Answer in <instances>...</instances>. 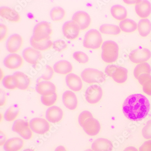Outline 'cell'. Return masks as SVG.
<instances>
[{"instance_id":"cell-45","label":"cell","mask_w":151,"mask_h":151,"mask_svg":"<svg viewBox=\"0 0 151 151\" xmlns=\"http://www.w3.org/2000/svg\"><path fill=\"white\" fill-rule=\"evenodd\" d=\"M6 139H7V138H6V135L4 133H2L1 131V145L5 144V142L7 141Z\"/></svg>"},{"instance_id":"cell-34","label":"cell","mask_w":151,"mask_h":151,"mask_svg":"<svg viewBox=\"0 0 151 151\" xmlns=\"http://www.w3.org/2000/svg\"><path fill=\"white\" fill-rule=\"evenodd\" d=\"M101 33L110 35H118L121 32L119 26L114 24H104L101 25L99 28Z\"/></svg>"},{"instance_id":"cell-42","label":"cell","mask_w":151,"mask_h":151,"mask_svg":"<svg viewBox=\"0 0 151 151\" xmlns=\"http://www.w3.org/2000/svg\"><path fill=\"white\" fill-rule=\"evenodd\" d=\"M0 39L1 41L5 40L7 38L8 34V29L6 25L1 24L0 25Z\"/></svg>"},{"instance_id":"cell-32","label":"cell","mask_w":151,"mask_h":151,"mask_svg":"<svg viewBox=\"0 0 151 151\" xmlns=\"http://www.w3.org/2000/svg\"><path fill=\"white\" fill-rule=\"evenodd\" d=\"M151 68L147 63H140L136 65L134 70V76L135 78L138 79V78L144 74L151 75Z\"/></svg>"},{"instance_id":"cell-23","label":"cell","mask_w":151,"mask_h":151,"mask_svg":"<svg viewBox=\"0 0 151 151\" xmlns=\"http://www.w3.org/2000/svg\"><path fill=\"white\" fill-rule=\"evenodd\" d=\"M137 15L142 18H145L151 13V4L148 1H140L135 6Z\"/></svg>"},{"instance_id":"cell-44","label":"cell","mask_w":151,"mask_h":151,"mask_svg":"<svg viewBox=\"0 0 151 151\" xmlns=\"http://www.w3.org/2000/svg\"><path fill=\"white\" fill-rule=\"evenodd\" d=\"M1 106H3L6 102V95L3 90H1Z\"/></svg>"},{"instance_id":"cell-8","label":"cell","mask_w":151,"mask_h":151,"mask_svg":"<svg viewBox=\"0 0 151 151\" xmlns=\"http://www.w3.org/2000/svg\"><path fill=\"white\" fill-rule=\"evenodd\" d=\"M87 134L91 136L96 135L99 134L101 129L99 122L93 117L92 114L80 124Z\"/></svg>"},{"instance_id":"cell-17","label":"cell","mask_w":151,"mask_h":151,"mask_svg":"<svg viewBox=\"0 0 151 151\" xmlns=\"http://www.w3.org/2000/svg\"><path fill=\"white\" fill-rule=\"evenodd\" d=\"M36 90L41 96H49L56 93V88L52 82L44 81L36 85Z\"/></svg>"},{"instance_id":"cell-27","label":"cell","mask_w":151,"mask_h":151,"mask_svg":"<svg viewBox=\"0 0 151 151\" xmlns=\"http://www.w3.org/2000/svg\"><path fill=\"white\" fill-rule=\"evenodd\" d=\"M53 42L50 38L41 41H36L31 36L30 39V44L31 46L40 51H46L52 46Z\"/></svg>"},{"instance_id":"cell-41","label":"cell","mask_w":151,"mask_h":151,"mask_svg":"<svg viewBox=\"0 0 151 151\" xmlns=\"http://www.w3.org/2000/svg\"><path fill=\"white\" fill-rule=\"evenodd\" d=\"M54 69L52 67L50 66H46V70L44 73L41 76V78L45 81L50 80L52 79V78L53 77Z\"/></svg>"},{"instance_id":"cell-5","label":"cell","mask_w":151,"mask_h":151,"mask_svg":"<svg viewBox=\"0 0 151 151\" xmlns=\"http://www.w3.org/2000/svg\"><path fill=\"white\" fill-rule=\"evenodd\" d=\"M105 73L118 83H123L128 78V70L125 68L110 65L107 66L105 70Z\"/></svg>"},{"instance_id":"cell-35","label":"cell","mask_w":151,"mask_h":151,"mask_svg":"<svg viewBox=\"0 0 151 151\" xmlns=\"http://www.w3.org/2000/svg\"><path fill=\"white\" fill-rule=\"evenodd\" d=\"M50 16L54 22H59L65 17V12L61 7H54L50 11Z\"/></svg>"},{"instance_id":"cell-49","label":"cell","mask_w":151,"mask_h":151,"mask_svg":"<svg viewBox=\"0 0 151 151\" xmlns=\"http://www.w3.org/2000/svg\"><path fill=\"white\" fill-rule=\"evenodd\" d=\"M84 151H94V150H92V149H87V150H85Z\"/></svg>"},{"instance_id":"cell-22","label":"cell","mask_w":151,"mask_h":151,"mask_svg":"<svg viewBox=\"0 0 151 151\" xmlns=\"http://www.w3.org/2000/svg\"><path fill=\"white\" fill-rule=\"evenodd\" d=\"M0 15L3 18L12 22H19L20 20L18 13L8 7H1Z\"/></svg>"},{"instance_id":"cell-6","label":"cell","mask_w":151,"mask_h":151,"mask_svg":"<svg viewBox=\"0 0 151 151\" xmlns=\"http://www.w3.org/2000/svg\"><path fill=\"white\" fill-rule=\"evenodd\" d=\"M52 33V26L49 23L42 22L34 27L32 37L36 41H41L50 38Z\"/></svg>"},{"instance_id":"cell-15","label":"cell","mask_w":151,"mask_h":151,"mask_svg":"<svg viewBox=\"0 0 151 151\" xmlns=\"http://www.w3.org/2000/svg\"><path fill=\"white\" fill-rule=\"evenodd\" d=\"M4 65L8 69H18L23 63V58L16 53H11L7 56L3 61Z\"/></svg>"},{"instance_id":"cell-30","label":"cell","mask_w":151,"mask_h":151,"mask_svg":"<svg viewBox=\"0 0 151 151\" xmlns=\"http://www.w3.org/2000/svg\"><path fill=\"white\" fill-rule=\"evenodd\" d=\"M119 28L123 32L126 33H132L137 29L138 26L136 22L134 20L126 19L120 22L119 23Z\"/></svg>"},{"instance_id":"cell-38","label":"cell","mask_w":151,"mask_h":151,"mask_svg":"<svg viewBox=\"0 0 151 151\" xmlns=\"http://www.w3.org/2000/svg\"><path fill=\"white\" fill-rule=\"evenodd\" d=\"M73 58L78 62L82 64L87 63L89 61L88 56L83 52H76L73 53Z\"/></svg>"},{"instance_id":"cell-11","label":"cell","mask_w":151,"mask_h":151,"mask_svg":"<svg viewBox=\"0 0 151 151\" xmlns=\"http://www.w3.org/2000/svg\"><path fill=\"white\" fill-rule=\"evenodd\" d=\"M151 57V52L146 48H138L132 51L129 55L130 61L134 63H142Z\"/></svg>"},{"instance_id":"cell-28","label":"cell","mask_w":151,"mask_h":151,"mask_svg":"<svg viewBox=\"0 0 151 151\" xmlns=\"http://www.w3.org/2000/svg\"><path fill=\"white\" fill-rule=\"evenodd\" d=\"M111 13L113 17L118 20H123L127 17V10L121 5H116L113 6L111 8Z\"/></svg>"},{"instance_id":"cell-18","label":"cell","mask_w":151,"mask_h":151,"mask_svg":"<svg viewBox=\"0 0 151 151\" xmlns=\"http://www.w3.org/2000/svg\"><path fill=\"white\" fill-rule=\"evenodd\" d=\"M63 111L59 107L52 106L48 108L46 113V118L49 122L57 123L60 122L63 117Z\"/></svg>"},{"instance_id":"cell-21","label":"cell","mask_w":151,"mask_h":151,"mask_svg":"<svg viewBox=\"0 0 151 151\" xmlns=\"http://www.w3.org/2000/svg\"><path fill=\"white\" fill-rule=\"evenodd\" d=\"M91 148L94 151H112L113 148L110 141L105 138H99L92 143Z\"/></svg>"},{"instance_id":"cell-39","label":"cell","mask_w":151,"mask_h":151,"mask_svg":"<svg viewBox=\"0 0 151 151\" xmlns=\"http://www.w3.org/2000/svg\"><path fill=\"white\" fill-rule=\"evenodd\" d=\"M52 47L53 49L56 51L60 52L67 48V44L64 40H59L53 42Z\"/></svg>"},{"instance_id":"cell-7","label":"cell","mask_w":151,"mask_h":151,"mask_svg":"<svg viewBox=\"0 0 151 151\" xmlns=\"http://www.w3.org/2000/svg\"><path fill=\"white\" fill-rule=\"evenodd\" d=\"M12 130L17 133L24 139L29 140L32 138V130L30 128L29 123L23 119H17L14 121Z\"/></svg>"},{"instance_id":"cell-46","label":"cell","mask_w":151,"mask_h":151,"mask_svg":"<svg viewBox=\"0 0 151 151\" xmlns=\"http://www.w3.org/2000/svg\"><path fill=\"white\" fill-rule=\"evenodd\" d=\"M123 151H138V149L134 147H126Z\"/></svg>"},{"instance_id":"cell-36","label":"cell","mask_w":151,"mask_h":151,"mask_svg":"<svg viewBox=\"0 0 151 151\" xmlns=\"http://www.w3.org/2000/svg\"><path fill=\"white\" fill-rule=\"evenodd\" d=\"M4 87L8 90H15L18 87V82L14 75H7L4 77L2 80Z\"/></svg>"},{"instance_id":"cell-50","label":"cell","mask_w":151,"mask_h":151,"mask_svg":"<svg viewBox=\"0 0 151 151\" xmlns=\"http://www.w3.org/2000/svg\"><path fill=\"white\" fill-rule=\"evenodd\" d=\"M66 151V150H65V151Z\"/></svg>"},{"instance_id":"cell-47","label":"cell","mask_w":151,"mask_h":151,"mask_svg":"<svg viewBox=\"0 0 151 151\" xmlns=\"http://www.w3.org/2000/svg\"><path fill=\"white\" fill-rule=\"evenodd\" d=\"M65 150H66V149L64 147L62 146H60L56 147L54 151H64Z\"/></svg>"},{"instance_id":"cell-48","label":"cell","mask_w":151,"mask_h":151,"mask_svg":"<svg viewBox=\"0 0 151 151\" xmlns=\"http://www.w3.org/2000/svg\"><path fill=\"white\" fill-rule=\"evenodd\" d=\"M23 151H35V150H33L32 149H30V148H28V149H25Z\"/></svg>"},{"instance_id":"cell-1","label":"cell","mask_w":151,"mask_h":151,"mask_svg":"<svg viewBox=\"0 0 151 151\" xmlns=\"http://www.w3.org/2000/svg\"><path fill=\"white\" fill-rule=\"evenodd\" d=\"M149 100L141 94L130 95L125 99L123 105V111L128 119L139 121L144 119L150 111Z\"/></svg>"},{"instance_id":"cell-10","label":"cell","mask_w":151,"mask_h":151,"mask_svg":"<svg viewBox=\"0 0 151 151\" xmlns=\"http://www.w3.org/2000/svg\"><path fill=\"white\" fill-rule=\"evenodd\" d=\"M29 126L31 130L36 134H44L49 131L50 125L45 119L35 118L29 122Z\"/></svg>"},{"instance_id":"cell-29","label":"cell","mask_w":151,"mask_h":151,"mask_svg":"<svg viewBox=\"0 0 151 151\" xmlns=\"http://www.w3.org/2000/svg\"><path fill=\"white\" fill-rule=\"evenodd\" d=\"M139 34L142 37H146L151 31V23L147 19L140 20L138 24Z\"/></svg>"},{"instance_id":"cell-13","label":"cell","mask_w":151,"mask_h":151,"mask_svg":"<svg viewBox=\"0 0 151 151\" xmlns=\"http://www.w3.org/2000/svg\"><path fill=\"white\" fill-rule=\"evenodd\" d=\"M23 44V39L22 37L18 34H13L7 40L6 48L10 53H17L21 49Z\"/></svg>"},{"instance_id":"cell-9","label":"cell","mask_w":151,"mask_h":151,"mask_svg":"<svg viewBox=\"0 0 151 151\" xmlns=\"http://www.w3.org/2000/svg\"><path fill=\"white\" fill-rule=\"evenodd\" d=\"M103 94V90L99 86L93 85L90 86L86 90L85 99L89 104H97L102 98Z\"/></svg>"},{"instance_id":"cell-26","label":"cell","mask_w":151,"mask_h":151,"mask_svg":"<svg viewBox=\"0 0 151 151\" xmlns=\"http://www.w3.org/2000/svg\"><path fill=\"white\" fill-rule=\"evenodd\" d=\"M18 82L19 89L21 90H26L29 87L30 84V79L28 76L23 72H16L14 73Z\"/></svg>"},{"instance_id":"cell-24","label":"cell","mask_w":151,"mask_h":151,"mask_svg":"<svg viewBox=\"0 0 151 151\" xmlns=\"http://www.w3.org/2000/svg\"><path fill=\"white\" fill-rule=\"evenodd\" d=\"M23 139L17 137L11 138L7 140L3 145L5 151H19L24 146Z\"/></svg>"},{"instance_id":"cell-40","label":"cell","mask_w":151,"mask_h":151,"mask_svg":"<svg viewBox=\"0 0 151 151\" xmlns=\"http://www.w3.org/2000/svg\"><path fill=\"white\" fill-rule=\"evenodd\" d=\"M142 135L146 139H151V120H148L142 129Z\"/></svg>"},{"instance_id":"cell-20","label":"cell","mask_w":151,"mask_h":151,"mask_svg":"<svg viewBox=\"0 0 151 151\" xmlns=\"http://www.w3.org/2000/svg\"><path fill=\"white\" fill-rule=\"evenodd\" d=\"M62 101L65 106L70 110L74 111L77 107V97L73 91H66L64 92L62 96Z\"/></svg>"},{"instance_id":"cell-2","label":"cell","mask_w":151,"mask_h":151,"mask_svg":"<svg viewBox=\"0 0 151 151\" xmlns=\"http://www.w3.org/2000/svg\"><path fill=\"white\" fill-rule=\"evenodd\" d=\"M101 54L103 61L107 63H112L117 60L119 53V47L113 41H106L102 45Z\"/></svg>"},{"instance_id":"cell-37","label":"cell","mask_w":151,"mask_h":151,"mask_svg":"<svg viewBox=\"0 0 151 151\" xmlns=\"http://www.w3.org/2000/svg\"><path fill=\"white\" fill-rule=\"evenodd\" d=\"M57 100V95L56 93L49 96H41V101L46 106H51L55 104Z\"/></svg>"},{"instance_id":"cell-4","label":"cell","mask_w":151,"mask_h":151,"mask_svg":"<svg viewBox=\"0 0 151 151\" xmlns=\"http://www.w3.org/2000/svg\"><path fill=\"white\" fill-rule=\"evenodd\" d=\"M81 78L84 82L89 84L102 83L106 79L103 72L91 68L84 69L81 73Z\"/></svg>"},{"instance_id":"cell-14","label":"cell","mask_w":151,"mask_h":151,"mask_svg":"<svg viewBox=\"0 0 151 151\" xmlns=\"http://www.w3.org/2000/svg\"><path fill=\"white\" fill-rule=\"evenodd\" d=\"M72 20L77 24L80 29L84 30L88 28L91 23V18L87 13L83 11H78L72 17Z\"/></svg>"},{"instance_id":"cell-25","label":"cell","mask_w":151,"mask_h":151,"mask_svg":"<svg viewBox=\"0 0 151 151\" xmlns=\"http://www.w3.org/2000/svg\"><path fill=\"white\" fill-rule=\"evenodd\" d=\"M55 73L61 75H68L73 70L71 63L66 60H60L56 62L53 66Z\"/></svg>"},{"instance_id":"cell-3","label":"cell","mask_w":151,"mask_h":151,"mask_svg":"<svg viewBox=\"0 0 151 151\" xmlns=\"http://www.w3.org/2000/svg\"><path fill=\"white\" fill-rule=\"evenodd\" d=\"M102 43V36L98 30L91 29L85 34L83 46L86 49L97 50L100 47Z\"/></svg>"},{"instance_id":"cell-31","label":"cell","mask_w":151,"mask_h":151,"mask_svg":"<svg viewBox=\"0 0 151 151\" xmlns=\"http://www.w3.org/2000/svg\"><path fill=\"white\" fill-rule=\"evenodd\" d=\"M139 83L142 86L143 92L151 96V76L144 74L140 76L138 79Z\"/></svg>"},{"instance_id":"cell-33","label":"cell","mask_w":151,"mask_h":151,"mask_svg":"<svg viewBox=\"0 0 151 151\" xmlns=\"http://www.w3.org/2000/svg\"><path fill=\"white\" fill-rule=\"evenodd\" d=\"M20 113V109L17 104L13 105L8 108L4 114V119L6 121L12 122L15 120Z\"/></svg>"},{"instance_id":"cell-12","label":"cell","mask_w":151,"mask_h":151,"mask_svg":"<svg viewBox=\"0 0 151 151\" xmlns=\"http://www.w3.org/2000/svg\"><path fill=\"white\" fill-rule=\"evenodd\" d=\"M80 27L73 20L66 22L63 24L62 31L64 36L69 40H75L78 38L80 33Z\"/></svg>"},{"instance_id":"cell-16","label":"cell","mask_w":151,"mask_h":151,"mask_svg":"<svg viewBox=\"0 0 151 151\" xmlns=\"http://www.w3.org/2000/svg\"><path fill=\"white\" fill-rule=\"evenodd\" d=\"M23 56L26 62L33 65L37 63L42 58L41 53L39 50L31 47L25 49L23 51Z\"/></svg>"},{"instance_id":"cell-19","label":"cell","mask_w":151,"mask_h":151,"mask_svg":"<svg viewBox=\"0 0 151 151\" xmlns=\"http://www.w3.org/2000/svg\"><path fill=\"white\" fill-rule=\"evenodd\" d=\"M65 80L66 85L72 91L78 92L82 89L83 82L81 79L77 75L70 73L67 75Z\"/></svg>"},{"instance_id":"cell-43","label":"cell","mask_w":151,"mask_h":151,"mask_svg":"<svg viewBox=\"0 0 151 151\" xmlns=\"http://www.w3.org/2000/svg\"><path fill=\"white\" fill-rule=\"evenodd\" d=\"M139 151H151V140L145 142L139 148Z\"/></svg>"}]
</instances>
